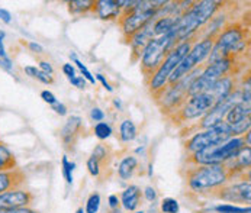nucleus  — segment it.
Masks as SVG:
<instances>
[{
  "instance_id": "nucleus-1",
  "label": "nucleus",
  "mask_w": 251,
  "mask_h": 213,
  "mask_svg": "<svg viewBox=\"0 0 251 213\" xmlns=\"http://www.w3.org/2000/svg\"><path fill=\"white\" fill-rule=\"evenodd\" d=\"M231 90H232L231 80L221 78L208 92L192 96V99L187 102V105L184 106V110H183L184 118L195 119V118H199V116L211 112L218 103H221L225 97H228L231 95Z\"/></svg>"
},
{
  "instance_id": "nucleus-2",
  "label": "nucleus",
  "mask_w": 251,
  "mask_h": 213,
  "mask_svg": "<svg viewBox=\"0 0 251 213\" xmlns=\"http://www.w3.org/2000/svg\"><path fill=\"white\" fill-rule=\"evenodd\" d=\"M218 1L214 0H205L196 3L187 13L180 16L177 24L173 28V32L176 35V39H184L192 32H195L199 26H202L205 22H208L212 15L218 9Z\"/></svg>"
},
{
  "instance_id": "nucleus-3",
  "label": "nucleus",
  "mask_w": 251,
  "mask_h": 213,
  "mask_svg": "<svg viewBox=\"0 0 251 213\" xmlns=\"http://www.w3.org/2000/svg\"><path fill=\"white\" fill-rule=\"evenodd\" d=\"M243 146L244 141L241 138H231L224 143L195 152V161L205 166H219L221 163L237 157Z\"/></svg>"
},
{
  "instance_id": "nucleus-4",
  "label": "nucleus",
  "mask_w": 251,
  "mask_h": 213,
  "mask_svg": "<svg viewBox=\"0 0 251 213\" xmlns=\"http://www.w3.org/2000/svg\"><path fill=\"white\" fill-rule=\"evenodd\" d=\"M232 137V132H231V126L226 123V122H221L215 126L206 129L205 132H201V134H196L190 141L187 148L193 152H199L202 149H206V148H211V146H215L219 143H224L228 140H231Z\"/></svg>"
},
{
  "instance_id": "nucleus-5",
  "label": "nucleus",
  "mask_w": 251,
  "mask_h": 213,
  "mask_svg": "<svg viewBox=\"0 0 251 213\" xmlns=\"http://www.w3.org/2000/svg\"><path fill=\"white\" fill-rule=\"evenodd\" d=\"M212 48H214V44H212L211 39H205L201 44H198L192 51H189V54H186L181 58L179 66L172 72V75H170L169 80L172 83H175V81H177L180 78H183L184 75H187L199 63H202L211 54Z\"/></svg>"
},
{
  "instance_id": "nucleus-6",
  "label": "nucleus",
  "mask_w": 251,
  "mask_h": 213,
  "mask_svg": "<svg viewBox=\"0 0 251 213\" xmlns=\"http://www.w3.org/2000/svg\"><path fill=\"white\" fill-rule=\"evenodd\" d=\"M164 1H135L132 6V13L126 16L124 22V31L126 34H135L144 28L155 16V4H163Z\"/></svg>"
},
{
  "instance_id": "nucleus-7",
  "label": "nucleus",
  "mask_w": 251,
  "mask_h": 213,
  "mask_svg": "<svg viewBox=\"0 0 251 213\" xmlns=\"http://www.w3.org/2000/svg\"><path fill=\"white\" fill-rule=\"evenodd\" d=\"M229 61L225 58V60H221V61H215L212 63L206 70L202 72L201 77H196L195 81L190 84L189 87V95L195 96V95H199V93H205L208 92L216 81H219L222 78V75L228 71L229 69Z\"/></svg>"
},
{
  "instance_id": "nucleus-8",
  "label": "nucleus",
  "mask_w": 251,
  "mask_h": 213,
  "mask_svg": "<svg viewBox=\"0 0 251 213\" xmlns=\"http://www.w3.org/2000/svg\"><path fill=\"white\" fill-rule=\"evenodd\" d=\"M175 41H176V35H175L173 29L169 34H166V35H161L160 38H157V39H151L145 45V48H144V67L145 69H154V67H157L161 63L163 55L175 44Z\"/></svg>"
},
{
  "instance_id": "nucleus-9",
  "label": "nucleus",
  "mask_w": 251,
  "mask_h": 213,
  "mask_svg": "<svg viewBox=\"0 0 251 213\" xmlns=\"http://www.w3.org/2000/svg\"><path fill=\"white\" fill-rule=\"evenodd\" d=\"M244 48L243 34L240 29H228L218 39V44L211 51V64L215 61L225 60V57L231 52H238Z\"/></svg>"
},
{
  "instance_id": "nucleus-10",
  "label": "nucleus",
  "mask_w": 251,
  "mask_h": 213,
  "mask_svg": "<svg viewBox=\"0 0 251 213\" xmlns=\"http://www.w3.org/2000/svg\"><path fill=\"white\" fill-rule=\"evenodd\" d=\"M190 51V45L189 42H183L180 44L179 47L167 57V60L161 64V67L157 70V72L152 75V80H151V89L152 90H158L161 89L166 81L170 78L172 72L175 71V69L179 66V63L181 61V58Z\"/></svg>"
},
{
  "instance_id": "nucleus-11",
  "label": "nucleus",
  "mask_w": 251,
  "mask_h": 213,
  "mask_svg": "<svg viewBox=\"0 0 251 213\" xmlns=\"http://www.w3.org/2000/svg\"><path fill=\"white\" fill-rule=\"evenodd\" d=\"M225 171L221 166H206L190 177V187L196 191L221 186L225 181Z\"/></svg>"
},
{
  "instance_id": "nucleus-12",
  "label": "nucleus",
  "mask_w": 251,
  "mask_h": 213,
  "mask_svg": "<svg viewBox=\"0 0 251 213\" xmlns=\"http://www.w3.org/2000/svg\"><path fill=\"white\" fill-rule=\"evenodd\" d=\"M241 93H231L228 97H225L221 103H218L211 112H208V115L203 119V126L206 129L215 126L218 123L222 122V119L228 115V112L235 106L237 103L241 102Z\"/></svg>"
},
{
  "instance_id": "nucleus-13",
  "label": "nucleus",
  "mask_w": 251,
  "mask_h": 213,
  "mask_svg": "<svg viewBox=\"0 0 251 213\" xmlns=\"http://www.w3.org/2000/svg\"><path fill=\"white\" fill-rule=\"evenodd\" d=\"M31 202V196L24 190L4 191L0 194V209H15L24 208Z\"/></svg>"
},
{
  "instance_id": "nucleus-14",
  "label": "nucleus",
  "mask_w": 251,
  "mask_h": 213,
  "mask_svg": "<svg viewBox=\"0 0 251 213\" xmlns=\"http://www.w3.org/2000/svg\"><path fill=\"white\" fill-rule=\"evenodd\" d=\"M222 199L226 202H250L251 199V184L250 181L232 186L222 191Z\"/></svg>"
},
{
  "instance_id": "nucleus-15",
  "label": "nucleus",
  "mask_w": 251,
  "mask_h": 213,
  "mask_svg": "<svg viewBox=\"0 0 251 213\" xmlns=\"http://www.w3.org/2000/svg\"><path fill=\"white\" fill-rule=\"evenodd\" d=\"M249 116H250V103H246V102L241 100L240 103H237L228 112V115L225 118L228 120L226 123L229 126H232V125H235V123H238V122H241L244 119H249Z\"/></svg>"
},
{
  "instance_id": "nucleus-16",
  "label": "nucleus",
  "mask_w": 251,
  "mask_h": 213,
  "mask_svg": "<svg viewBox=\"0 0 251 213\" xmlns=\"http://www.w3.org/2000/svg\"><path fill=\"white\" fill-rule=\"evenodd\" d=\"M140 196H141L140 189H138L137 186H129V187L122 193V199H121L122 206H124L126 211H129V212L135 211V209L138 208V205H140Z\"/></svg>"
},
{
  "instance_id": "nucleus-17",
  "label": "nucleus",
  "mask_w": 251,
  "mask_h": 213,
  "mask_svg": "<svg viewBox=\"0 0 251 213\" xmlns=\"http://www.w3.org/2000/svg\"><path fill=\"white\" fill-rule=\"evenodd\" d=\"M119 1L113 0H100L98 1V13L102 19H112L116 18L119 13Z\"/></svg>"
},
{
  "instance_id": "nucleus-18",
  "label": "nucleus",
  "mask_w": 251,
  "mask_h": 213,
  "mask_svg": "<svg viewBox=\"0 0 251 213\" xmlns=\"http://www.w3.org/2000/svg\"><path fill=\"white\" fill-rule=\"evenodd\" d=\"M81 126V119L78 116H72L69 118V120L66 122L63 131H61V138L66 143H70L72 142V138L77 134V131L80 129Z\"/></svg>"
},
{
  "instance_id": "nucleus-19",
  "label": "nucleus",
  "mask_w": 251,
  "mask_h": 213,
  "mask_svg": "<svg viewBox=\"0 0 251 213\" xmlns=\"http://www.w3.org/2000/svg\"><path fill=\"white\" fill-rule=\"evenodd\" d=\"M177 21H179V18H173V16L161 18V19H158L152 25V32L155 35H166V34H169L175 28V25L177 24Z\"/></svg>"
},
{
  "instance_id": "nucleus-20",
  "label": "nucleus",
  "mask_w": 251,
  "mask_h": 213,
  "mask_svg": "<svg viewBox=\"0 0 251 213\" xmlns=\"http://www.w3.org/2000/svg\"><path fill=\"white\" fill-rule=\"evenodd\" d=\"M137 166H138V161H137L135 157H126V158H124L121 161V164H119V176H121V178L128 180V178L132 177Z\"/></svg>"
},
{
  "instance_id": "nucleus-21",
  "label": "nucleus",
  "mask_w": 251,
  "mask_h": 213,
  "mask_svg": "<svg viewBox=\"0 0 251 213\" xmlns=\"http://www.w3.org/2000/svg\"><path fill=\"white\" fill-rule=\"evenodd\" d=\"M135 137H137V128H135L134 122L124 120L121 123V138H122V141L129 142L135 140Z\"/></svg>"
},
{
  "instance_id": "nucleus-22",
  "label": "nucleus",
  "mask_w": 251,
  "mask_h": 213,
  "mask_svg": "<svg viewBox=\"0 0 251 213\" xmlns=\"http://www.w3.org/2000/svg\"><path fill=\"white\" fill-rule=\"evenodd\" d=\"M25 72H26L28 75H31L32 78L39 80V81H41V83H44V84H50V83H52V77H51V75L45 74L44 71H41L39 69H36V67L28 66V67H25Z\"/></svg>"
},
{
  "instance_id": "nucleus-23",
  "label": "nucleus",
  "mask_w": 251,
  "mask_h": 213,
  "mask_svg": "<svg viewBox=\"0 0 251 213\" xmlns=\"http://www.w3.org/2000/svg\"><path fill=\"white\" fill-rule=\"evenodd\" d=\"M95 135L99 140H106V138H109L112 135V128L109 126L106 122H99L95 126Z\"/></svg>"
},
{
  "instance_id": "nucleus-24",
  "label": "nucleus",
  "mask_w": 251,
  "mask_h": 213,
  "mask_svg": "<svg viewBox=\"0 0 251 213\" xmlns=\"http://www.w3.org/2000/svg\"><path fill=\"white\" fill-rule=\"evenodd\" d=\"M72 60L74 61V64L80 69L81 74H83V78H86V80H87L89 83H92V84H96V78L92 75V72H90V71L87 70V67H86V66H84V64L77 58V57H75V54H72Z\"/></svg>"
},
{
  "instance_id": "nucleus-25",
  "label": "nucleus",
  "mask_w": 251,
  "mask_h": 213,
  "mask_svg": "<svg viewBox=\"0 0 251 213\" xmlns=\"http://www.w3.org/2000/svg\"><path fill=\"white\" fill-rule=\"evenodd\" d=\"M99 208H100V196L98 193H93L86 203V213H98Z\"/></svg>"
},
{
  "instance_id": "nucleus-26",
  "label": "nucleus",
  "mask_w": 251,
  "mask_h": 213,
  "mask_svg": "<svg viewBox=\"0 0 251 213\" xmlns=\"http://www.w3.org/2000/svg\"><path fill=\"white\" fill-rule=\"evenodd\" d=\"M12 161H13V157H12L10 151L6 146L0 145V170L9 167L12 164Z\"/></svg>"
},
{
  "instance_id": "nucleus-27",
  "label": "nucleus",
  "mask_w": 251,
  "mask_h": 213,
  "mask_svg": "<svg viewBox=\"0 0 251 213\" xmlns=\"http://www.w3.org/2000/svg\"><path fill=\"white\" fill-rule=\"evenodd\" d=\"M179 202L172 199V197H167L163 200L161 203V211L164 213H177L179 212Z\"/></svg>"
},
{
  "instance_id": "nucleus-28",
  "label": "nucleus",
  "mask_w": 251,
  "mask_h": 213,
  "mask_svg": "<svg viewBox=\"0 0 251 213\" xmlns=\"http://www.w3.org/2000/svg\"><path fill=\"white\" fill-rule=\"evenodd\" d=\"M215 211L218 213H244L250 212V208H238V206H234V205H219L216 206Z\"/></svg>"
},
{
  "instance_id": "nucleus-29",
  "label": "nucleus",
  "mask_w": 251,
  "mask_h": 213,
  "mask_svg": "<svg viewBox=\"0 0 251 213\" xmlns=\"http://www.w3.org/2000/svg\"><path fill=\"white\" fill-rule=\"evenodd\" d=\"M75 164L74 163H70L67 160V157H63V174H64V178L69 184L73 183V170H74Z\"/></svg>"
},
{
  "instance_id": "nucleus-30",
  "label": "nucleus",
  "mask_w": 251,
  "mask_h": 213,
  "mask_svg": "<svg viewBox=\"0 0 251 213\" xmlns=\"http://www.w3.org/2000/svg\"><path fill=\"white\" fill-rule=\"evenodd\" d=\"M250 129V118L249 119H244V120H241V122H238V123H235V125H232L231 126V132H232V135H240V134H244L246 131H249Z\"/></svg>"
},
{
  "instance_id": "nucleus-31",
  "label": "nucleus",
  "mask_w": 251,
  "mask_h": 213,
  "mask_svg": "<svg viewBox=\"0 0 251 213\" xmlns=\"http://www.w3.org/2000/svg\"><path fill=\"white\" fill-rule=\"evenodd\" d=\"M12 183H13V177L10 173H0V194L7 191Z\"/></svg>"
},
{
  "instance_id": "nucleus-32",
  "label": "nucleus",
  "mask_w": 251,
  "mask_h": 213,
  "mask_svg": "<svg viewBox=\"0 0 251 213\" xmlns=\"http://www.w3.org/2000/svg\"><path fill=\"white\" fill-rule=\"evenodd\" d=\"M92 4H93V1H86V0H84V1L78 0V1H72V3H70L73 10H86V9H89Z\"/></svg>"
},
{
  "instance_id": "nucleus-33",
  "label": "nucleus",
  "mask_w": 251,
  "mask_h": 213,
  "mask_svg": "<svg viewBox=\"0 0 251 213\" xmlns=\"http://www.w3.org/2000/svg\"><path fill=\"white\" fill-rule=\"evenodd\" d=\"M87 168H89L92 176H95V177L99 176V161H96L95 158H90L87 161Z\"/></svg>"
},
{
  "instance_id": "nucleus-34",
  "label": "nucleus",
  "mask_w": 251,
  "mask_h": 213,
  "mask_svg": "<svg viewBox=\"0 0 251 213\" xmlns=\"http://www.w3.org/2000/svg\"><path fill=\"white\" fill-rule=\"evenodd\" d=\"M41 97H42V100L44 102H47L48 105H55L57 103V99H55V96L51 93V92H48V90H44L42 93H41Z\"/></svg>"
},
{
  "instance_id": "nucleus-35",
  "label": "nucleus",
  "mask_w": 251,
  "mask_h": 213,
  "mask_svg": "<svg viewBox=\"0 0 251 213\" xmlns=\"http://www.w3.org/2000/svg\"><path fill=\"white\" fill-rule=\"evenodd\" d=\"M90 118L95 120V122H102L103 120V118H105V113L99 109V107H93L92 109V112H90Z\"/></svg>"
},
{
  "instance_id": "nucleus-36",
  "label": "nucleus",
  "mask_w": 251,
  "mask_h": 213,
  "mask_svg": "<svg viewBox=\"0 0 251 213\" xmlns=\"http://www.w3.org/2000/svg\"><path fill=\"white\" fill-rule=\"evenodd\" d=\"M103 157H106V151H105V148H103L102 145H98V146L95 148V151H93L92 158H95L96 161H99V160H102Z\"/></svg>"
},
{
  "instance_id": "nucleus-37",
  "label": "nucleus",
  "mask_w": 251,
  "mask_h": 213,
  "mask_svg": "<svg viewBox=\"0 0 251 213\" xmlns=\"http://www.w3.org/2000/svg\"><path fill=\"white\" fill-rule=\"evenodd\" d=\"M69 80H70V83L74 84L77 89H84V87H86V83H84V78H83V77H75V75H73V77H69Z\"/></svg>"
},
{
  "instance_id": "nucleus-38",
  "label": "nucleus",
  "mask_w": 251,
  "mask_h": 213,
  "mask_svg": "<svg viewBox=\"0 0 251 213\" xmlns=\"http://www.w3.org/2000/svg\"><path fill=\"white\" fill-rule=\"evenodd\" d=\"M144 193H145V199H147L148 202H154L155 197H157V193H155V190H154L152 187H147Z\"/></svg>"
},
{
  "instance_id": "nucleus-39",
  "label": "nucleus",
  "mask_w": 251,
  "mask_h": 213,
  "mask_svg": "<svg viewBox=\"0 0 251 213\" xmlns=\"http://www.w3.org/2000/svg\"><path fill=\"white\" fill-rule=\"evenodd\" d=\"M0 21H3L4 24H10L12 22V15L9 10L6 9H0Z\"/></svg>"
},
{
  "instance_id": "nucleus-40",
  "label": "nucleus",
  "mask_w": 251,
  "mask_h": 213,
  "mask_svg": "<svg viewBox=\"0 0 251 213\" xmlns=\"http://www.w3.org/2000/svg\"><path fill=\"white\" fill-rule=\"evenodd\" d=\"M3 39H4V32H1V31H0V60L9 58V57H7V54H6V48H4V42H3Z\"/></svg>"
},
{
  "instance_id": "nucleus-41",
  "label": "nucleus",
  "mask_w": 251,
  "mask_h": 213,
  "mask_svg": "<svg viewBox=\"0 0 251 213\" xmlns=\"http://www.w3.org/2000/svg\"><path fill=\"white\" fill-rule=\"evenodd\" d=\"M0 213H35L25 208H15V209H0Z\"/></svg>"
},
{
  "instance_id": "nucleus-42",
  "label": "nucleus",
  "mask_w": 251,
  "mask_h": 213,
  "mask_svg": "<svg viewBox=\"0 0 251 213\" xmlns=\"http://www.w3.org/2000/svg\"><path fill=\"white\" fill-rule=\"evenodd\" d=\"M39 70L44 71L45 74H48V75H51L52 74V67H51V64L50 63H47V61H41L39 63Z\"/></svg>"
},
{
  "instance_id": "nucleus-43",
  "label": "nucleus",
  "mask_w": 251,
  "mask_h": 213,
  "mask_svg": "<svg viewBox=\"0 0 251 213\" xmlns=\"http://www.w3.org/2000/svg\"><path fill=\"white\" fill-rule=\"evenodd\" d=\"M52 109H54L60 116H64V115L67 113V107L64 106L63 103H58V102H57L55 105H52Z\"/></svg>"
},
{
  "instance_id": "nucleus-44",
  "label": "nucleus",
  "mask_w": 251,
  "mask_h": 213,
  "mask_svg": "<svg viewBox=\"0 0 251 213\" xmlns=\"http://www.w3.org/2000/svg\"><path fill=\"white\" fill-rule=\"evenodd\" d=\"M96 78H98V80H99V81H100V83L103 84V87H105V89H106L108 92H112V90H113V89L110 87V84L108 83V80H106V78H105V77H103L102 74H96Z\"/></svg>"
},
{
  "instance_id": "nucleus-45",
  "label": "nucleus",
  "mask_w": 251,
  "mask_h": 213,
  "mask_svg": "<svg viewBox=\"0 0 251 213\" xmlns=\"http://www.w3.org/2000/svg\"><path fill=\"white\" fill-rule=\"evenodd\" d=\"M63 71H64V74H67V77L75 75V74H74V67H73L72 64H64V66H63Z\"/></svg>"
},
{
  "instance_id": "nucleus-46",
  "label": "nucleus",
  "mask_w": 251,
  "mask_h": 213,
  "mask_svg": "<svg viewBox=\"0 0 251 213\" xmlns=\"http://www.w3.org/2000/svg\"><path fill=\"white\" fill-rule=\"evenodd\" d=\"M109 205H110L112 211H113V209H118V205H119L118 197H116V196H110V197H109Z\"/></svg>"
},
{
  "instance_id": "nucleus-47",
  "label": "nucleus",
  "mask_w": 251,
  "mask_h": 213,
  "mask_svg": "<svg viewBox=\"0 0 251 213\" xmlns=\"http://www.w3.org/2000/svg\"><path fill=\"white\" fill-rule=\"evenodd\" d=\"M29 48H31L34 52H42V51H44L42 47H41L39 44H35V42H29Z\"/></svg>"
},
{
  "instance_id": "nucleus-48",
  "label": "nucleus",
  "mask_w": 251,
  "mask_h": 213,
  "mask_svg": "<svg viewBox=\"0 0 251 213\" xmlns=\"http://www.w3.org/2000/svg\"><path fill=\"white\" fill-rule=\"evenodd\" d=\"M113 103H115V106L116 107H121V102H119V100H115Z\"/></svg>"
},
{
  "instance_id": "nucleus-49",
  "label": "nucleus",
  "mask_w": 251,
  "mask_h": 213,
  "mask_svg": "<svg viewBox=\"0 0 251 213\" xmlns=\"http://www.w3.org/2000/svg\"><path fill=\"white\" fill-rule=\"evenodd\" d=\"M75 213H84V211H83V209L80 208V209H78V211H77V212H75Z\"/></svg>"
},
{
  "instance_id": "nucleus-50",
  "label": "nucleus",
  "mask_w": 251,
  "mask_h": 213,
  "mask_svg": "<svg viewBox=\"0 0 251 213\" xmlns=\"http://www.w3.org/2000/svg\"><path fill=\"white\" fill-rule=\"evenodd\" d=\"M110 213H121V212H119L118 209H113V211H112V212H110Z\"/></svg>"
},
{
  "instance_id": "nucleus-51",
  "label": "nucleus",
  "mask_w": 251,
  "mask_h": 213,
  "mask_svg": "<svg viewBox=\"0 0 251 213\" xmlns=\"http://www.w3.org/2000/svg\"><path fill=\"white\" fill-rule=\"evenodd\" d=\"M134 213H143V212H134Z\"/></svg>"
},
{
  "instance_id": "nucleus-52",
  "label": "nucleus",
  "mask_w": 251,
  "mask_h": 213,
  "mask_svg": "<svg viewBox=\"0 0 251 213\" xmlns=\"http://www.w3.org/2000/svg\"><path fill=\"white\" fill-rule=\"evenodd\" d=\"M244 213H250V212H244Z\"/></svg>"
}]
</instances>
